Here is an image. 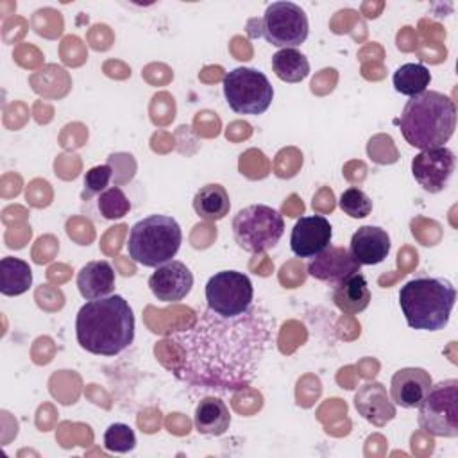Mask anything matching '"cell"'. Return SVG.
<instances>
[{
    "mask_svg": "<svg viewBox=\"0 0 458 458\" xmlns=\"http://www.w3.org/2000/svg\"><path fill=\"white\" fill-rule=\"evenodd\" d=\"M276 318L261 304L238 317H220L209 308L197 320L168 336L177 361L166 365L191 390L233 394L249 386L274 340Z\"/></svg>",
    "mask_w": 458,
    "mask_h": 458,
    "instance_id": "obj_1",
    "label": "cell"
},
{
    "mask_svg": "<svg viewBox=\"0 0 458 458\" xmlns=\"http://www.w3.org/2000/svg\"><path fill=\"white\" fill-rule=\"evenodd\" d=\"M79 345L97 356H116L134 340V313L116 293L88 301L75 318Z\"/></svg>",
    "mask_w": 458,
    "mask_h": 458,
    "instance_id": "obj_2",
    "label": "cell"
},
{
    "mask_svg": "<svg viewBox=\"0 0 458 458\" xmlns=\"http://www.w3.org/2000/svg\"><path fill=\"white\" fill-rule=\"evenodd\" d=\"M404 140L420 150L444 147L456 127V106L440 91H422L404 104L401 113Z\"/></svg>",
    "mask_w": 458,
    "mask_h": 458,
    "instance_id": "obj_3",
    "label": "cell"
},
{
    "mask_svg": "<svg viewBox=\"0 0 458 458\" xmlns=\"http://www.w3.org/2000/svg\"><path fill=\"white\" fill-rule=\"evenodd\" d=\"M456 288L444 277H415L399 290V306L411 329L438 331L449 322Z\"/></svg>",
    "mask_w": 458,
    "mask_h": 458,
    "instance_id": "obj_4",
    "label": "cell"
},
{
    "mask_svg": "<svg viewBox=\"0 0 458 458\" xmlns=\"http://www.w3.org/2000/svg\"><path fill=\"white\" fill-rule=\"evenodd\" d=\"M182 242V231L175 218L166 215H150L138 220L127 240L129 258L143 267L157 268L172 261Z\"/></svg>",
    "mask_w": 458,
    "mask_h": 458,
    "instance_id": "obj_5",
    "label": "cell"
},
{
    "mask_svg": "<svg viewBox=\"0 0 458 458\" xmlns=\"http://www.w3.org/2000/svg\"><path fill=\"white\" fill-rule=\"evenodd\" d=\"M284 233L283 215L267 204H250L233 218V236L240 249L261 254L277 245Z\"/></svg>",
    "mask_w": 458,
    "mask_h": 458,
    "instance_id": "obj_6",
    "label": "cell"
},
{
    "mask_svg": "<svg viewBox=\"0 0 458 458\" xmlns=\"http://www.w3.org/2000/svg\"><path fill=\"white\" fill-rule=\"evenodd\" d=\"M224 97L238 114H263L274 98V88L259 70L238 66L224 75Z\"/></svg>",
    "mask_w": 458,
    "mask_h": 458,
    "instance_id": "obj_7",
    "label": "cell"
},
{
    "mask_svg": "<svg viewBox=\"0 0 458 458\" xmlns=\"http://www.w3.org/2000/svg\"><path fill=\"white\" fill-rule=\"evenodd\" d=\"M419 408V426L433 437H458V379L431 385Z\"/></svg>",
    "mask_w": 458,
    "mask_h": 458,
    "instance_id": "obj_8",
    "label": "cell"
},
{
    "mask_svg": "<svg viewBox=\"0 0 458 458\" xmlns=\"http://www.w3.org/2000/svg\"><path fill=\"white\" fill-rule=\"evenodd\" d=\"M254 301V288L243 272L222 270L206 283V304L220 317H238L245 313Z\"/></svg>",
    "mask_w": 458,
    "mask_h": 458,
    "instance_id": "obj_9",
    "label": "cell"
},
{
    "mask_svg": "<svg viewBox=\"0 0 458 458\" xmlns=\"http://www.w3.org/2000/svg\"><path fill=\"white\" fill-rule=\"evenodd\" d=\"M261 29V34L270 45L295 48L306 41L310 23L301 5L293 2H272L265 9Z\"/></svg>",
    "mask_w": 458,
    "mask_h": 458,
    "instance_id": "obj_10",
    "label": "cell"
},
{
    "mask_svg": "<svg viewBox=\"0 0 458 458\" xmlns=\"http://www.w3.org/2000/svg\"><path fill=\"white\" fill-rule=\"evenodd\" d=\"M456 166L454 152L447 147L426 148L415 154L411 159V175L424 191H442Z\"/></svg>",
    "mask_w": 458,
    "mask_h": 458,
    "instance_id": "obj_11",
    "label": "cell"
},
{
    "mask_svg": "<svg viewBox=\"0 0 458 458\" xmlns=\"http://www.w3.org/2000/svg\"><path fill=\"white\" fill-rule=\"evenodd\" d=\"M333 227L324 215L301 216L290 234L292 252L299 258H315L331 243Z\"/></svg>",
    "mask_w": 458,
    "mask_h": 458,
    "instance_id": "obj_12",
    "label": "cell"
},
{
    "mask_svg": "<svg viewBox=\"0 0 458 458\" xmlns=\"http://www.w3.org/2000/svg\"><path fill=\"white\" fill-rule=\"evenodd\" d=\"M193 286V274L177 259L163 263L148 277V288L152 295L161 302H177L184 299Z\"/></svg>",
    "mask_w": 458,
    "mask_h": 458,
    "instance_id": "obj_13",
    "label": "cell"
},
{
    "mask_svg": "<svg viewBox=\"0 0 458 458\" xmlns=\"http://www.w3.org/2000/svg\"><path fill=\"white\" fill-rule=\"evenodd\" d=\"M308 274L322 283L338 284L342 279L360 272L361 265L352 258L349 249L345 247H327L320 254L310 259Z\"/></svg>",
    "mask_w": 458,
    "mask_h": 458,
    "instance_id": "obj_14",
    "label": "cell"
},
{
    "mask_svg": "<svg viewBox=\"0 0 458 458\" xmlns=\"http://www.w3.org/2000/svg\"><path fill=\"white\" fill-rule=\"evenodd\" d=\"M433 379L420 367L399 369L390 381V399L401 408H417L429 392Z\"/></svg>",
    "mask_w": 458,
    "mask_h": 458,
    "instance_id": "obj_15",
    "label": "cell"
},
{
    "mask_svg": "<svg viewBox=\"0 0 458 458\" xmlns=\"http://www.w3.org/2000/svg\"><path fill=\"white\" fill-rule=\"evenodd\" d=\"M354 408L367 422L379 428L395 417V404L386 388L377 381L360 386L354 394Z\"/></svg>",
    "mask_w": 458,
    "mask_h": 458,
    "instance_id": "obj_16",
    "label": "cell"
},
{
    "mask_svg": "<svg viewBox=\"0 0 458 458\" xmlns=\"http://www.w3.org/2000/svg\"><path fill=\"white\" fill-rule=\"evenodd\" d=\"M349 252L360 265H377L390 252V236L377 225H361L351 238Z\"/></svg>",
    "mask_w": 458,
    "mask_h": 458,
    "instance_id": "obj_17",
    "label": "cell"
},
{
    "mask_svg": "<svg viewBox=\"0 0 458 458\" xmlns=\"http://www.w3.org/2000/svg\"><path fill=\"white\" fill-rule=\"evenodd\" d=\"M77 288L86 301L111 295L114 290V270L111 263L106 259L88 261L77 274Z\"/></svg>",
    "mask_w": 458,
    "mask_h": 458,
    "instance_id": "obj_18",
    "label": "cell"
},
{
    "mask_svg": "<svg viewBox=\"0 0 458 458\" xmlns=\"http://www.w3.org/2000/svg\"><path fill=\"white\" fill-rule=\"evenodd\" d=\"M195 429L200 435L220 437L229 429L231 413L220 397H204L199 401L193 415Z\"/></svg>",
    "mask_w": 458,
    "mask_h": 458,
    "instance_id": "obj_19",
    "label": "cell"
},
{
    "mask_svg": "<svg viewBox=\"0 0 458 458\" xmlns=\"http://www.w3.org/2000/svg\"><path fill=\"white\" fill-rule=\"evenodd\" d=\"M333 301L336 308L344 313H361L367 310L370 302V290L367 284V279L361 272H356L345 279H342L338 284H335Z\"/></svg>",
    "mask_w": 458,
    "mask_h": 458,
    "instance_id": "obj_20",
    "label": "cell"
},
{
    "mask_svg": "<svg viewBox=\"0 0 458 458\" xmlns=\"http://www.w3.org/2000/svg\"><path fill=\"white\" fill-rule=\"evenodd\" d=\"M193 209L204 220H209V222L222 220L231 209L229 193L222 184H216V182L206 184L195 193Z\"/></svg>",
    "mask_w": 458,
    "mask_h": 458,
    "instance_id": "obj_21",
    "label": "cell"
},
{
    "mask_svg": "<svg viewBox=\"0 0 458 458\" xmlns=\"http://www.w3.org/2000/svg\"><path fill=\"white\" fill-rule=\"evenodd\" d=\"M32 284V270L27 261L13 256L0 259V292L7 297L25 293Z\"/></svg>",
    "mask_w": 458,
    "mask_h": 458,
    "instance_id": "obj_22",
    "label": "cell"
},
{
    "mask_svg": "<svg viewBox=\"0 0 458 458\" xmlns=\"http://www.w3.org/2000/svg\"><path fill=\"white\" fill-rule=\"evenodd\" d=\"M272 70L284 82H301L310 75V61L297 48H281L272 55Z\"/></svg>",
    "mask_w": 458,
    "mask_h": 458,
    "instance_id": "obj_23",
    "label": "cell"
},
{
    "mask_svg": "<svg viewBox=\"0 0 458 458\" xmlns=\"http://www.w3.org/2000/svg\"><path fill=\"white\" fill-rule=\"evenodd\" d=\"M392 82L397 93L406 97H415L426 91V88L431 82V73L420 63H406L394 72Z\"/></svg>",
    "mask_w": 458,
    "mask_h": 458,
    "instance_id": "obj_24",
    "label": "cell"
},
{
    "mask_svg": "<svg viewBox=\"0 0 458 458\" xmlns=\"http://www.w3.org/2000/svg\"><path fill=\"white\" fill-rule=\"evenodd\" d=\"M97 209L106 220L123 218L131 211V200L120 186H109L97 199Z\"/></svg>",
    "mask_w": 458,
    "mask_h": 458,
    "instance_id": "obj_25",
    "label": "cell"
},
{
    "mask_svg": "<svg viewBox=\"0 0 458 458\" xmlns=\"http://www.w3.org/2000/svg\"><path fill=\"white\" fill-rule=\"evenodd\" d=\"M104 447L111 453H129L136 447V435L123 422L111 424L104 433Z\"/></svg>",
    "mask_w": 458,
    "mask_h": 458,
    "instance_id": "obj_26",
    "label": "cell"
},
{
    "mask_svg": "<svg viewBox=\"0 0 458 458\" xmlns=\"http://www.w3.org/2000/svg\"><path fill=\"white\" fill-rule=\"evenodd\" d=\"M338 208L351 218H365L372 211L370 197L360 188H347L338 200Z\"/></svg>",
    "mask_w": 458,
    "mask_h": 458,
    "instance_id": "obj_27",
    "label": "cell"
},
{
    "mask_svg": "<svg viewBox=\"0 0 458 458\" xmlns=\"http://www.w3.org/2000/svg\"><path fill=\"white\" fill-rule=\"evenodd\" d=\"M113 177V166L109 163L91 166L84 175V193L82 199H89L91 195H100L104 190H107L109 181Z\"/></svg>",
    "mask_w": 458,
    "mask_h": 458,
    "instance_id": "obj_28",
    "label": "cell"
}]
</instances>
